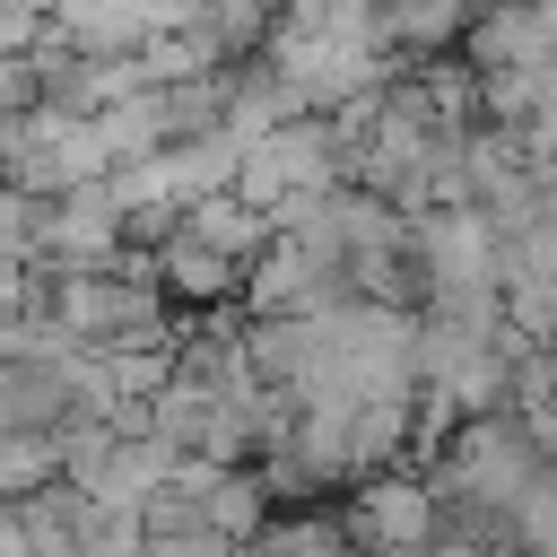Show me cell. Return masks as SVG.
<instances>
[{"mask_svg": "<svg viewBox=\"0 0 557 557\" xmlns=\"http://www.w3.org/2000/svg\"><path fill=\"white\" fill-rule=\"evenodd\" d=\"M348 174H339V148H331V131H322V113H296V122H278V131H261V139H244L235 148V200L244 209H278V200H322V191H339Z\"/></svg>", "mask_w": 557, "mask_h": 557, "instance_id": "1", "label": "cell"}, {"mask_svg": "<svg viewBox=\"0 0 557 557\" xmlns=\"http://www.w3.org/2000/svg\"><path fill=\"white\" fill-rule=\"evenodd\" d=\"M0 183H17L26 200H61L78 183H104V148L87 131V113H17V139L0 157Z\"/></svg>", "mask_w": 557, "mask_h": 557, "instance_id": "2", "label": "cell"}, {"mask_svg": "<svg viewBox=\"0 0 557 557\" xmlns=\"http://www.w3.org/2000/svg\"><path fill=\"white\" fill-rule=\"evenodd\" d=\"M148 270H157V296H165V305H191V313L235 305V261L209 252V244H191V235H165V244L148 252Z\"/></svg>", "mask_w": 557, "mask_h": 557, "instance_id": "9", "label": "cell"}, {"mask_svg": "<svg viewBox=\"0 0 557 557\" xmlns=\"http://www.w3.org/2000/svg\"><path fill=\"white\" fill-rule=\"evenodd\" d=\"M270 9H278V0H200V35H209L226 61H244V52H261Z\"/></svg>", "mask_w": 557, "mask_h": 557, "instance_id": "17", "label": "cell"}, {"mask_svg": "<svg viewBox=\"0 0 557 557\" xmlns=\"http://www.w3.org/2000/svg\"><path fill=\"white\" fill-rule=\"evenodd\" d=\"M191 470V505H200V522H209V540L235 557L278 505L261 496V479H252V461H226V470H209V461H183Z\"/></svg>", "mask_w": 557, "mask_h": 557, "instance_id": "7", "label": "cell"}, {"mask_svg": "<svg viewBox=\"0 0 557 557\" xmlns=\"http://www.w3.org/2000/svg\"><path fill=\"white\" fill-rule=\"evenodd\" d=\"M9 139H17V113H0V157H9Z\"/></svg>", "mask_w": 557, "mask_h": 557, "instance_id": "21", "label": "cell"}, {"mask_svg": "<svg viewBox=\"0 0 557 557\" xmlns=\"http://www.w3.org/2000/svg\"><path fill=\"white\" fill-rule=\"evenodd\" d=\"M35 35H44V9L35 0H0V61H17Z\"/></svg>", "mask_w": 557, "mask_h": 557, "instance_id": "19", "label": "cell"}, {"mask_svg": "<svg viewBox=\"0 0 557 557\" xmlns=\"http://www.w3.org/2000/svg\"><path fill=\"white\" fill-rule=\"evenodd\" d=\"M453 52L470 70H522V61H548V9H505V0H479L470 26L453 35Z\"/></svg>", "mask_w": 557, "mask_h": 557, "instance_id": "8", "label": "cell"}, {"mask_svg": "<svg viewBox=\"0 0 557 557\" xmlns=\"http://www.w3.org/2000/svg\"><path fill=\"white\" fill-rule=\"evenodd\" d=\"M174 235H191V244H209V252H226V261L244 270V261L270 244V218H261V209H244L235 191H209V200H191V209L174 218Z\"/></svg>", "mask_w": 557, "mask_h": 557, "instance_id": "11", "label": "cell"}, {"mask_svg": "<svg viewBox=\"0 0 557 557\" xmlns=\"http://www.w3.org/2000/svg\"><path fill=\"white\" fill-rule=\"evenodd\" d=\"M548 540H557V470L540 461V470L513 487V505H505V548H522V557H548Z\"/></svg>", "mask_w": 557, "mask_h": 557, "instance_id": "15", "label": "cell"}, {"mask_svg": "<svg viewBox=\"0 0 557 557\" xmlns=\"http://www.w3.org/2000/svg\"><path fill=\"white\" fill-rule=\"evenodd\" d=\"M35 487H61V435H0V505H26Z\"/></svg>", "mask_w": 557, "mask_h": 557, "instance_id": "16", "label": "cell"}, {"mask_svg": "<svg viewBox=\"0 0 557 557\" xmlns=\"http://www.w3.org/2000/svg\"><path fill=\"white\" fill-rule=\"evenodd\" d=\"M17 513V548L26 557H78V531H87V505L70 496V487H35L26 505H9Z\"/></svg>", "mask_w": 557, "mask_h": 557, "instance_id": "13", "label": "cell"}, {"mask_svg": "<svg viewBox=\"0 0 557 557\" xmlns=\"http://www.w3.org/2000/svg\"><path fill=\"white\" fill-rule=\"evenodd\" d=\"M139 87H174V78H209V70H226V52L200 35V26H174V35H148L139 52Z\"/></svg>", "mask_w": 557, "mask_h": 557, "instance_id": "14", "label": "cell"}, {"mask_svg": "<svg viewBox=\"0 0 557 557\" xmlns=\"http://www.w3.org/2000/svg\"><path fill=\"white\" fill-rule=\"evenodd\" d=\"M122 252H131V244H122V209H113L104 183H78V191L44 200V226H35V270H44V278H61V270H104V261H122Z\"/></svg>", "mask_w": 557, "mask_h": 557, "instance_id": "5", "label": "cell"}, {"mask_svg": "<svg viewBox=\"0 0 557 557\" xmlns=\"http://www.w3.org/2000/svg\"><path fill=\"white\" fill-rule=\"evenodd\" d=\"M296 113H305V96H296L261 52L226 61V78H218V131H226V139H261V131H278V122H296Z\"/></svg>", "mask_w": 557, "mask_h": 557, "instance_id": "6", "label": "cell"}, {"mask_svg": "<svg viewBox=\"0 0 557 557\" xmlns=\"http://www.w3.org/2000/svg\"><path fill=\"white\" fill-rule=\"evenodd\" d=\"M0 113H35V78H26V61H0Z\"/></svg>", "mask_w": 557, "mask_h": 557, "instance_id": "20", "label": "cell"}, {"mask_svg": "<svg viewBox=\"0 0 557 557\" xmlns=\"http://www.w3.org/2000/svg\"><path fill=\"white\" fill-rule=\"evenodd\" d=\"M235 557H357L348 548V531H339V513H313V505H287V513H270Z\"/></svg>", "mask_w": 557, "mask_h": 557, "instance_id": "12", "label": "cell"}, {"mask_svg": "<svg viewBox=\"0 0 557 557\" xmlns=\"http://www.w3.org/2000/svg\"><path fill=\"white\" fill-rule=\"evenodd\" d=\"M35 226H44V200L0 183V261H35Z\"/></svg>", "mask_w": 557, "mask_h": 557, "instance_id": "18", "label": "cell"}, {"mask_svg": "<svg viewBox=\"0 0 557 557\" xmlns=\"http://www.w3.org/2000/svg\"><path fill=\"white\" fill-rule=\"evenodd\" d=\"M479 0H374V26H383V52L392 61H426V52H453V35L470 26Z\"/></svg>", "mask_w": 557, "mask_h": 557, "instance_id": "10", "label": "cell"}, {"mask_svg": "<svg viewBox=\"0 0 557 557\" xmlns=\"http://www.w3.org/2000/svg\"><path fill=\"white\" fill-rule=\"evenodd\" d=\"M339 531H348V548H357V557L426 548V540H435V496H426V479H418L409 461H400V470H374V479H357V487H348Z\"/></svg>", "mask_w": 557, "mask_h": 557, "instance_id": "4", "label": "cell"}, {"mask_svg": "<svg viewBox=\"0 0 557 557\" xmlns=\"http://www.w3.org/2000/svg\"><path fill=\"white\" fill-rule=\"evenodd\" d=\"M409 278H418V305L426 296H461V287H496V235L479 209H418L409 218Z\"/></svg>", "mask_w": 557, "mask_h": 557, "instance_id": "3", "label": "cell"}]
</instances>
